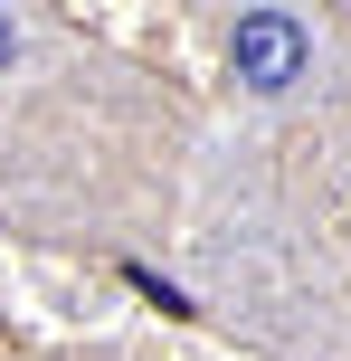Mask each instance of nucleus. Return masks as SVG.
<instances>
[{
	"label": "nucleus",
	"instance_id": "obj_1",
	"mask_svg": "<svg viewBox=\"0 0 351 361\" xmlns=\"http://www.w3.org/2000/svg\"><path fill=\"white\" fill-rule=\"evenodd\" d=\"M304 57H314V38H304V19H285V10H247L238 29H228V67H238L257 95H285L304 76Z\"/></svg>",
	"mask_w": 351,
	"mask_h": 361
},
{
	"label": "nucleus",
	"instance_id": "obj_2",
	"mask_svg": "<svg viewBox=\"0 0 351 361\" xmlns=\"http://www.w3.org/2000/svg\"><path fill=\"white\" fill-rule=\"evenodd\" d=\"M10 48H19V38H10V19H0V67H10Z\"/></svg>",
	"mask_w": 351,
	"mask_h": 361
}]
</instances>
